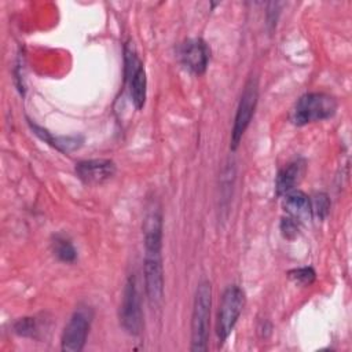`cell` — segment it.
I'll return each mask as SVG.
<instances>
[{
	"mask_svg": "<svg viewBox=\"0 0 352 352\" xmlns=\"http://www.w3.org/2000/svg\"><path fill=\"white\" fill-rule=\"evenodd\" d=\"M30 126H32L33 132L40 139H43L44 142H47L48 144L56 147L60 151L69 153V151H73V150L78 148L82 144V138L81 136H54L47 129H44V128H41V126H38L36 124L30 122Z\"/></svg>",
	"mask_w": 352,
	"mask_h": 352,
	"instance_id": "5bb4252c",
	"label": "cell"
},
{
	"mask_svg": "<svg viewBox=\"0 0 352 352\" xmlns=\"http://www.w3.org/2000/svg\"><path fill=\"white\" fill-rule=\"evenodd\" d=\"M311 199L308 195L300 190H292L285 194L283 208L290 217L301 220L311 214Z\"/></svg>",
	"mask_w": 352,
	"mask_h": 352,
	"instance_id": "4fadbf2b",
	"label": "cell"
},
{
	"mask_svg": "<svg viewBox=\"0 0 352 352\" xmlns=\"http://www.w3.org/2000/svg\"><path fill=\"white\" fill-rule=\"evenodd\" d=\"M14 331L22 337H34L37 333V324L34 318H21L14 323Z\"/></svg>",
	"mask_w": 352,
	"mask_h": 352,
	"instance_id": "ac0fdd59",
	"label": "cell"
},
{
	"mask_svg": "<svg viewBox=\"0 0 352 352\" xmlns=\"http://www.w3.org/2000/svg\"><path fill=\"white\" fill-rule=\"evenodd\" d=\"M124 74L131 99L135 107L140 110L147 96V80L144 66L135 48L131 45H125L124 48Z\"/></svg>",
	"mask_w": 352,
	"mask_h": 352,
	"instance_id": "277c9868",
	"label": "cell"
},
{
	"mask_svg": "<svg viewBox=\"0 0 352 352\" xmlns=\"http://www.w3.org/2000/svg\"><path fill=\"white\" fill-rule=\"evenodd\" d=\"M114 173L116 165L110 160H85L76 164V175L85 184H100Z\"/></svg>",
	"mask_w": 352,
	"mask_h": 352,
	"instance_id": "30bf717a",
	"label": "cell"
},
{
	"mask_svg": "<svg viewBox=\"0 0 352 352\" xmlns=\"http://www.w3.org/2000/svg\"><path fill=\"white\" fill-rule=\"evenodd\" d=\"M257 98H258V84L257 80L250 77L248 80V82L243 87L238 107H236V113H235V118H234V126H232V132H231V148L235 150L246 131V128L249 126L252 117L254 114V109L257 104Z\"/></svg>",
	"mask_w": 352,
	"mask_h": 352,
	"instance_id": "8992f818",
	"label": "cell"
},
{
	"mask_svg": "<svg viewBox=\"0 0 352 352\" xmlns=\"http://www.w3.org/2000/svg\"><path fill=\"white\" fill-rule=\"evenodd\" d=\"M289 278L297 285L309 286L315 280L316 274L312 267H301V268H294L289 271Z\"/></svg>",
	"mask_w": 352,
	"mask_h": 352,
	"instance_id": "e0dca14e",
	"label": "cell"
},
{
	"mask_svg": "<svg viewBox=\"0 0 352 352\" xmlns=\"http://www.w3.org/2000/svg\"><path fill=\"white\" fill-rule=\"evenodd\" d=\"M144 252H161L162 249V214L158 208L147 212L143 221Z\"/></svg>",
	"mask_w": 352,
	"mask_h": 352,
	"instance_id": "8fae6325",
	"label": "cell"
},
{
	"mask_svg": "<svg viewBox=\"0 0 352 352\" xmlns=\"http://www.w3.org/2000/svg\"><path fill=\"white\" fill-rule=\"evenodd\" d=\"M179 56L186 69L199 76L208 67L210 50L202 38H188L180 45Z\"/></svg>",
	"mask_w": 352,
	"mask_h": 352,
	"instance_id": "9c48e42d",
	"label": "cell"
},
{
	"mask_svg": "<svg viewBox=\"0 0 352 352\" xmlns=\"http://www.w3.org/2000/svg\"><path fill=\"white\" fill-rule=\"evenodd\" d=\"M92 320V309L89 307H78L70 316L63 329L60 346L65 352H80L87 341Z\"/></svg>",
	"mask_w": 352,
	"mask_h": 352,
	"instance_id": "52a82bcc",
	"label": "cell"
},
{
	"mask_svg": "<svg viewBox=\"0 0 352 352\" xmlns=\"http://www.w3.org/2000/svg\"><path fill=\"white\" fill-rule=\"evenodd\" d=\"M210 307L212 286L208 280H201L195 290L191 314V351L204 352L208 349Z\"/></svg>",
	"mask_w": 352,
	"mask_h": 352,
	"instance_id": "6da1fadb",
	"label": "cell"
},
{
	"mask_svg": "<svg viewBox=\"0 0 352 352\" xmlns=\"http://www.w3.org/2000/svg\"><path fill=\"white\" fill-rule=\"evenodd\" d=\"M280 231H282V235L287 239H292V238L297 236V234H298L297 220L290 217V216L283 217L282 221H280Z\"/></svg>",
	"mask_w": 352,
	"mask_h": 352,
	"instance_id": "d6986e66",
	"label": "cell"
},
{
	"mask_svg": "<svg viewBox=\"0 0 352 352\" xmlns=\"http://www.w3.org/2000/svg\"><path fill=\"white\" fill-rule=\"evenodd\" d=\"M337 100L324 92H309L302 95L292 109L290 121L302 126L309 122L327 120L337 111Z\"/></svg>",
	"mask_w": 352,
	"mask_h": 352,
	"instance_id": "7a4b0ae2",
	"label": "cell"
},
{
	"mask_svg": "<svg viewBox=\"0 0 352 352\" xmlns=\"http://www.w3.org/2000/svg\"><path fill=\"white\" fill-rule=\"evenodd\" d=\"M243 307H245L243 290L236 285H230L221 296V301L217 312V320H216V334L220 344H223L231 334Z\"/></svg>",
	"mask_w": 352,
	"mask_h": 352,
	"instance_id": "3957f363",
	"label": "cell"
},
{
	"mask_svg": "<svg viewBox=\"0 0 352 352\" xmlns=\"http://www.w3.org/2000/svg\"><path fill=\"white\" fill-rule=\"evenodd\" d=\"M305 170L304 160H296L285 165L275 180V190L278 195H285L286 192L294 190L296 184L301 180Z\"/></svg>",
	"mask_w": 352,
	"mask_h": 352,
	"instance_id": "7c38bea8",
	"label": "cell"
},
{
	"mask_svg": "<svg viewBox=\"0 0 352 352\" xmlns=\"http://www.w3.org/2000/svg\"><path fill=\"white\" fill-rule=\"evenodd\" d=\"M309 202H311V214H314L319 220H323L327 216L330 209V201L327 195L323 192H319Z\"/></svg>",
	"mask_w": 352,
	"mask_h": 352,
	"instance_id": "2e32d148",
	"label": "cell"
},
{
	"mask_svg": "<svg viewBox=\"0 0 352 352\" xmlns=\"http://www.w3.org/2000/svg\"><path fill=\"white\" fill-rule=\"evenodd\" d=\"M52 250L55 253V256L65 263H73L77 257V252L73 246V243L70 242V239H67L63 235H56L52 241Z\"/></svg>",
	"mask_w": 352,
	"mask_h": 352,
	"instance_id": "9a60e30c",
	"label": "cell"
},
{
	"mask_svg": "<svg viewBox=\"0 0 352 352\" xmlns=\"http://www.w3.org/2000/svg\"><path fill=\"white\" fill-rule=\"evenodd\" d=\"M120 322L128 334L139 336L142 333L143 315L136 278L133 275L128 278L122 292V301L120 305Z\"/></svg>",
	"mask_w": 352,
	"mask_h": 352,
	"instance_id": "5b68a950",
	"label": "cell"
},
{
	"mask_svg": "<svg viewBox=\"0 0 352 352\" xmlns=\"http://www.w3.org/2000/svg\"><path fill=\"white\" fill-rule=\"evenodd\" d=\"M144 289L148 301L158 305L164 297V267L161 252H144Z\"/></svg>",
	"mask_w": 352,
	"mask_h": 352,
	"instance_id": "ba28073f",
	"label": "cell"
}]
</instances>
